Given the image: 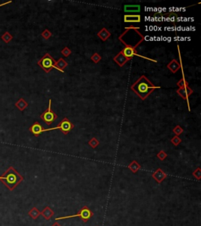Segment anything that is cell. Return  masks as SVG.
<instances>
[{
  "label": "cell",
  "instance_id": "cell-1",
  "mask_svg": "<svg viewBox=\"0 0 201 226\" xmlns=\"http://www.w3.org/2000/svg\"><path fill=\"white\" fill-rule=\"evenodd\" d=\"M160 88L159 86H155L145 75H142L131 86V90L142 101H145L155 89Z\"/></svg>",
  "mask_w": 201,
  "mask_h": 226
},
{
  "label": "cell",
  "instance_id": "cell-2",
  "mask_svg": "<svg viewBox=\"0 0 201 226\" xmlns=\"http://www.w3.org/2000/svg\"><path fill=\"white\" fill-rule=\"evenodd\" d=\"M24 177L17 171L14 167H10L3 174L0 176V180L5 184L10 191H14L18 184L22 182Z\"/></svg>",
  "mask_w": 201,
  "mask_h": 226
},
{
  "label": "cell",
  "instance_id": "cell-3",
  "mask_svg": "<svg viewBox=\"0 0 201 226\" xmlns=\"http://www.w3.org/2000/svg\"><path fill=\"white\" fill-rule=\"evenodd\" d=\"M119 40L120 41V42H122L123 43V45H124L125 47L123 48V49L121 51H122V52H123V55H124V56H125V57H126L127 59L128 60V61H129L130 60L132 59V58H133L135 56H138V57H140L145 58V59L149 60V61H151L157 62L156 61V60L150 59V58L147 57H143V56H142V55H139L138 54V52H137L136 48L138 47V46H139V45H140V44L142 43V42H143L144 40H145V39H141V40L139 41V42H138V43L135 44V46H133V45H131V44L126 43V42H125L123 40H122V39H119Z\"/></svg>",
  "mask_w": 201,
  "mask_h": 226
},
{
  "label": "cell",
  "instance_id": "cell-4",
  "mask_svg": "<svg viewBox=\"0 0 201 226\" xmlns=\"http://www.w3.org/2000/svg\"><path fill=\"white\" fill-rule=\"evenodd\" d=\"M56 61L54 59L52 56L50 54L46 53L40 60H38L37 62V65L40 67L41 69L46 73H49L50 72L54 69Z\"/></svg>",
  "mask_w": 201,
  "mask_h": 226
},
{
  "label": "cell",
  "instance_id": "cell-5",
  "mask_svg": "<svg viewBox=\"0 0 201 226\" xmlns=\"http://www.w3.org/2000/svg\"><path fill=\"white\" fill-rule=\"evenodd\" d=\"M94 214L93 212L88 208L86 206H84V207H82L80 210H79V212L77 213V214H74V215H69V216H65V217H56L55 220L58 221V220H65V219H68V218H72V217H80L82 221H83L84 223H86L90 219L91 217H93Z\"/></svg>",
  "mask_w": 201,
  "mask_h": 226
},
{
  "label": "cell",
  "instance_id": "cell-6",
  "mask_svg": "<svg viewBox=\"0 0 201 226\" xmlns=\"http://www.w3.org/2000/svg\"><path fill=\"white\" fill-rule=\"evenodd\" d=\"M75 127L73 123L69 120L67 117L64 118L59 123V124L57 126H54L53 128H49V129H45V132L46 131H50V130H60L62 133L65 135L68 134L69 132L72 131V130Z\"/></svg>",
  "mask_w": 201,
  "mask_h": 226
},
{
  "label": "cell",
  "instance_id": "cell-7",
  "mask_svg": "<svg viewBox=\"0 0 201 226\" xmlns=\"http://www.w3.org/2000/svg\"><path fill=\"white\" fill-rule=\"evenodd\" d=\"M51 104H52V100L50 99L47 109L46 111H44L42 114L40 115V119H42L44 123H46L48 126H50V125L58 118V115L51 109Z\"/></svg>",
  "mask_w": 201,
  "mask_h": 226
},
{
  "label": "cell",
  "instance_id": "cell-8",
  "mask_svg": "<svg viewBox=\"0 0 201 226\" xmlns=\"http://www.w3.org/2000/svg\"><path fill=\"white\" fill-rule=\"evenodd\" d=\"M176 92L182 99H184L185 101H187L188 106H189V107H188L189 108V111H190V108H189V97L192 94V93H193L192 89H191L189 86H186V87L184 88H179V89H177Z\"/></svg>",
  "mask_w": 201,
  "mask_h": 226
},
{
  "label": "cell",
  "instance_id": "cell-9",
  "mask_svg": "<svg viewBox=\"0 0 201 226\" xmlns=\"http://www.w3.org/2000/svg\"><path fill=\"white\" fill-rule=\"evenodd\" d=\"M152 177L158 184H160V183L163 182V180H165L167 178V174L161 168H158L156 171H154L152 173Z\"/></svg>",
  "mask_w": 201,
  "mask_h": 226
},
{
  "label": "cell",
  "instance_id": "cell-10",
  "mask_svg": "<svg viewBox=\"0 0 201 226\" xmlns=\"http://www.w3.org/2000/svg\"><path fill=\"white\" fill-rule=\"evenodd\" d=\"M29 131L31 132L34 136L38 137L41 133L45 132V129L42 127V125L38 123V122H35V123L29 127Z\"/></svg>",
  "mask_w": 201,
  "mask_h": 226
},
{
  "label": "cell",
  "instance_id": "cell-11",
  "mask_svg": "<svg viewBox=\"0 0 201 226\" xmlns=\"http://www.w3.org/2000/svg\"><path fill=\"white\" fill-rule=\"evenodd\" d=\"M123 18L125 23H140L142 21L140 14H125Z\"/></svg>",
  "mask_w": 201,
  "mask_h": 226
},
{
  "label": "cell",
  "instance_id": "cell-12",
  "mask_svg": "<svg viewBox=\"0 0 201 226\" xmlns=\"http://www.w3.org/2000/svg\"><path fill=\"white\" fill-rule=\"evenodd\" d=\"M167 68L172 73H176L179 69H181L182 65H181L176 59H173L171 61H170V63L167 64Z\"/></svg>",
  "mask_w": 201,
  "mask_h": 226
},
{
  "label": "cell",
  "instance_id": "cell-13",
  "mask_svg": "<svg viewBox=\"0 0 201 226\" xmlns=\"http://www.w3.org/2000/svg\"><path fill=\"white\" fill-rule=\"evenodd\" d=\"M113 61L115 62V63L117 64L119 67H123L127 62L128 61V60L125 57V56L123 55L122 51L117 54L116 56H115L113 57Z\"/></svg>",
  "mask_w": 201,
  "mask_h": 226
},
{
  "label": "cell",
  "instance_id": "cell-14",
  "mask_svg": "<svg viewBox=\"0 0 201 226\" xmlns=\"http://www.w3.org/2000/svg\"><path fill=\"white\" fill-rule=\"evenodd\" d=\"M164 18H166L174 25H175L179 18V15L175 12H169L167 13V14H164Z\"/></svg>",
  "mask_w": 201,
  "mask_h": 226
},
{
  "label": "cell",
  "instance_id": "cell-15",
  "mask_svg": "<svg viewBox=\"0 0 201 226\" xmlns=\"http://www.w3.org/2000/svg\"><path fill=\"white\" fill-rule=\"evenodd\" d=\"M97 35H98V38H100L102 41L105 42V41H106L111 36V32L107 28H103L102 30H100L99 32H98Z\"/></svg>",
  "mask_w": 201,
  "mask_h": 226
},
{
  "label": "cell",
  "instance_id": "cell-16",
  "mask_svg": "<svg viewBox=\"0 0 201 226\" xmlns=\"http://www.w3.org/2000/svg\"><path fill=\"white\" fill-rule=\"evenodd\" d=\"M41 215H42L46 220L49 221V220H50L51 217L54 215V210H53L50 207H46L45 208L42 210V212H41Z\"/></svg>",
  "mask_w": 201,
  "mask_h": 226
},
{
  "label": "cell",
  "instance_id": "cell-17",
  "mask_svg": "<svg viewBox=\"0 0 201 226\" xmlns=\"http://www.w3.org/2000/svg\"><path fill=\"white\" fill-rule=\"evenodd\" d=\"M68 66V63L65 60H64L63 58H59L58 61H56V64H55V67L54 69H58V71H60L61 72H65L64 69Z\"/></svg>",
  "mask_w": 201,
  "mask_h": 226
},
{
  "label": "cell",
  "instance_id": "cell-18",
  "mask_svg": "<svg viewBox=\"0 0 201 226\" xmlns=\"http://www.w3.org/2000/svg\"><path fill=\"white\" fill-rule=\"evenodd\" d=\"M124 11L126 13H139L141 11L140 5H125Z\"/></svg>",
  "mask_w": 201,
  "mask_h": 226
},
{
  "label": "cell",
  "instance_id": "cell-19",
  "mask_svg": "<svg viewBox=\"0 0 201 226\" xmlns=\"http://www.w3.org/2000/svg\"><path fill=\"white\" fill-rule=\"evenodd\" d=\"M128 169H129L132 173L136 174L138 170L142 169V166H141L136 160H133V161L131 162V163L128 165Z\"/></svg>",
  "mask_w": 201,
  "mask_h": 226
},
{
  "label": "cell",
  "instance_id": "cell-20",
  "mask_svg": "<svg viewBox=\"0 0 201 226\" xmlns=\"http://www.w3.org/2000/svg\"><path fill=\"white\" fill-rule=\"evenodd\" d=\"M15 106L19 109L21 112H23L28 106V104L24 98H20L18 101L15 103Z\"/></svg>",
  "mask_w": 201,
  "mask_h": 226
},
{
  "label": "cell",
  "instance_id": "cell-21",
  "mask_svg": "<svg viewBox=\"0 0 201 226\" xmlns=\"http://www.w3.org/2000/svg\"><path fill=\"white\" fill-rule=\"evenodd\" d=\"M28 215L32 217V219L35 220L38 218V216L41 215V212L36 208V207H33V208L31 209V210L28 211Z\"/></svg>",
  "mask_w": 201,
  "mask_h": 226
},
{
  "label": "cell",
  "instance_id": "cell-22",
  "mask_svg": "<svg viewBox=\"0 0 201 226\" xmlns=\"http://www.w3.org/2000/svg\"><path fill=\"white\" fill-rule=\"evenodd\" d=\"M1 38H2V41H3L4 42H6V43H9L10 41L13 40V39H14V36H13V35H11L9 32H5L3 35L1 36Z\"/></svg>",
  "mask_w": 201,
  "mask_h": 226
},
{
  "label": "cell",
  "instance_id": "cell-23",
  "mask_svg": "<svg viewBox=\"0 0 201 226\" xmlns=\"http://www.w3.org/2000/svg\"><path fill=\"white\" fill-rule=\"evenodd\" d=\"M99 144L100 141L96 138V137H92V138L88 141V145L94 149H96V148L99 145Z\"/></svg>",
  "mask_w": 201,
  "mask_h": 226
},
{
  "label": "cell",
  "instance_id": "cell-24",
  "mask_svg": "<svg viewBox=\"0 0 201 226\" xmlns=\"http://www.w3.org/2000/svg\"><path fill=\"white\" fill-rule=\"evenodd\" d=\"M177 86H179V88H184L186 87V86H189V83H188L187 80L185 79V76H183L179 82H177Z\"/></svg>",
  "mask_w": 201,
  "mask_h": 226
},
{
  "label": "cell",
  "instance_id": "cell-25",
  "mask_svg": "<svg viewBox=\"0 0 201 226\" xmlns=\"http://www.w3.org/2000/svg\"><path fill=\"white\" fill-rule=\"evenodd\" d=\"M90 59L93 62H94L95 64H98V62L102 60V57H101V55H99V54H98V53H94V54L91 56Z\"/></svg>",
  "mask_w": 201,
  "mask_h": 226
},
{
  "label": "cell",
  "instance_id": "cell-26",
  "mask_svg": "<svg viewBox=\"0 0 201 226\" xmlns=\"http://www.w3.org/2000/svg\"><path fill=\"white\" fill-rule=\"evenodd\" d=\"M41 35H42V37L44 39H46V40H47V39H49L52 36V32H51L50 31H49L48 29H45L43 32L41 33Z\"/></svg>",
  "mask_w": 201,
  "mask_h": 226
},
{
  "label": "cell",
  "instance_id": "cell-27",
  "mask_svg": "<svg viewBox=\"0 0 201 226\" xmlns=\"http://www.w3.org/2000/svg\"><path fill=\"white\" fill-rule=\"evenodd\" d=\"M171 142L172 144H173L175 146H178L179 145L181 142H182V139L179 137V136H175V137H172L171 140Z\"/></svg>",
  "mask_w": 201,
  "mask_h": 226
},
{
  "label": "cell",
  "instance_id": "cell-28",
  "mask_svg": "<svg viewBox=\"0 0 201 226\" xmlns=\"http://www.w3.org/2000/svg\"><path fill=\"white\" fill-rule=\"evenodd\" d=\"M183 131H184V130L182 127H181V126H179V125L176 126L173 129V133H175V136H179V135L182 134V133H183Z\"/></svg>",
  "mask_w": 201,
  "mask_h": 226
},
{
  "label": "cell",
  "instance_id": "cell-29",
  "mask_svg": "<svg viewBox=\"0 0 201 226\" xmlns=\"http://www.w3.org/2000/svg\"><path fill=\"white\" fill-rule=\"evenodd\" d=\"M156 156H157V158L159 159V160H161V161H163V160H164L167 157V154L165 153L164 151L161 150V151H159V153H157Z\"/></svg>",
  "mask_w": 201,
  "mask_h": 226
},
{
  "label": "cell",
  "instance_id": "cell-30",
  "mask_svg": "<svg viewBox=\"0 0 201 226\" xmlns=\"http://www.w3.org/2000/svg\"><path fill=\"white\" fill-rule=\"evenodd\" d=\"M192 176L196 178L197 180H200L201 179V169L200 167H198L196 170L192 172Z\"/></svg>",
  "mask_w": 201,
  "mask_h": 226
},
{
  "label": "cell",
  "instance_id": "cell-31",
  "mask_svg": "<svg viewBox=\"0 0 201 226\" xmlns=\"http://www.w3.org/2000/svg\"><path fill=\"white\" fill-rule=\"evenodd\" d=\"M61 54L63 55L64 57H68L69 55L72 54V50H71L68 47L65 46V47L61 51Z\"/></svg>",
  "mask_w": 201,
  "mask_h": 226
},
{
  "label": "cell",
  "instance_id": "cell-32",
  "mask_svg": "<svg viewBox=\"0 0 201 226\" xmlns=\"http://www.w3.org/2000/svg\"><path fill=\"white\" fill-rule=\"evenodd\" d=\"M152 18H153L154 19L159 21V20H161V19H163V18H164V14H162V13H159V12L155 13V14H153Z\"/></svg>",
  "mask_w": 201,
  "mask_h": 226
},
{
  "label": "cell",
  "instance_id": "cell-33",
  "mask_svg": "<svg viewBox=\"0 0 201 226\" xmlns=\"http://www.w3.org/2000/svg\"><path fill=\"white\" fill-rule=\"evenodd\" d=\"M11 2H12V1H9V2H3V3H1V4H0V7H1V6H4L7 5V4H10V3H11Z\"/></svg>",
  "mask_w": 201,
  "mask_h": 226
},
{
  "label": "cell",
  "instance_id": "cell-34",
  "mask_svg": "<svg viewBox=\"0 0 201 226\" xmlns=\"http://www.w3.org/2000/svg\"><path fill=\"white\" fill-rule=\"evenodd\" d=\"M51 226H61V224H59V223L58 222V221H56V222L54 223V224H53L52 225H51Z\"/></svg>",
  "mask_w": 201,
  "mask_h": 226
}]
</instances>
